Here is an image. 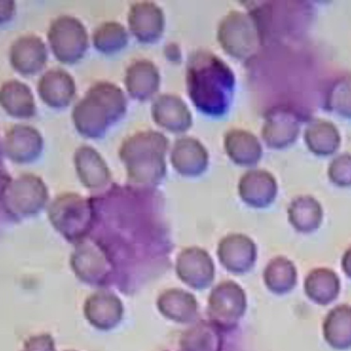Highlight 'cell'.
Segmentation results:
<instances>
[{"instance_id": "2", "label": "cell", "mask_w": 351, "mask_h": 351, "mask_svg": "<svg viewBox=\"0 0 351 351\" xmlns=\"http://www.w3.org/2000/svg\"><path fill=\"white\" fill-rule=\"evenodd\" d=\"M125 93L112 82H100L92 86L72 111V120L82 135L99 138L127 113Z\"/></svg>"}, {"instance_id": "4", "label": "cell", "mask_w": 351, "mask_h": 351, "mask_svg": "<svg viewBox=\"0 0 351 351\" xmlns=\"http://www.w3.org/2000/svg\"><path fill=\"white\" fill-rule=\"evenodd\" d=\"M217 36L224 51L239 60L251 58L261 41L255 18L239 10H232L223 18Z\"/></svg>"}, {"instance_id": "29", "label": "cell", "mask_w": 351, "mask_h": 351, "mask_svg": "<svg viewBox=\"0 0 351 351\" xmlns=\"http://www.w3.org/2000/svg\"><path fill=\"white\" fill-rule=\"evenodd\" d=\"M309 278H311L317 284H321V286H319L306 282L307 295H308L309 298L313 299L315 302L323 303V304L330 303L324 288H326V291L333 298L337 297L338 291H339V280H338L337 275H335L333 272L327 271V270L319 271H319L311 274Z\"/></svg>"}, {"instance_id": "9", "label": "cell", "mask_w": 351, "mask_h": 351, "mask_svg": "<svg viewBox=\"0 0 351 351\" xmlns=\"http://www.w3.org/2000/svg\"><path fill=\"white\" fill-rule=\"evenodd\" d=\"M130 30L144 43H152L162 37L165 30V14L154 2H137L129 12Z\"/></svg>"}, {"instance_id": "23", "label": "cell", "mask_w": 351, "mask_h": 351, "mask_svg": "<svg viewBox=\"0 0 351 351\" xmlns=\"http://www.w3.org/2000/svg\"><path fill=\"white\" fill-rule=\"evenodd\" d=\"M178 265L193 267V270L180 276L183 282L190 286L202 288L206 282H210L213 278V264L208 253L202 249H186L179 257Z\"/></svg>"}, {"instance_id": "13", "label": "cell", "mask_w": 351, "mask_h": 351, "mask_svg": "<svg viewBox=\"0 0 351 351\" xmlns=\"http://www.w3.org/2000/svg\"><path fill=\"white\" fill-rule=\"evenodd\" d=\"M76 172L84 187L90 191H99L108 185L111 173L106 162L92 146H82L74 155Z\"/></svg>"}, {"instance_id": "5", "label": "cell", "mask_w": 351, "mask_h": 351, "mask_svg": "<svg viewBox=\"0 0 351 351\" xmlns=\"http://www.w3.org/2000/svg\"><path fill=\"white\" fill-rule=\"evenodd\" d=\"M51 51L62 63L80 61L88 47L86 27L72 16H60L49 26L47 33Z\"/></svg>"}, {"instance_id": "15", "label": "cell", "mask_w": 351, "mask_h": 351, "mask_svg": "<svg viewBox=\"0 0 351 351\" xmlns=\"http://www.w3.org/2000/svg\"><path fill=\"white\" fill-rule=\"evenodd\" d=\"M37 90L45 104L53 109H64L75 96V82L66 70L53 68L41 76Z\"/></svg>"}, {"instance_id": "8", "label": "cell", "mask_w": 351, "mask_h": 351, "mask_svg": "<svg viewBox=\"0 0 351 351\" xmlns=\"http://www.w3.org/2000/svg\"><path fill=\"white\" fill-rule=\"evenodd\" d=\"M299 133V115L287 107H276L271 109L262 128V138L264 141L269 148L276 150H282L294 144Z\"/></svg>"}, {"instance_id": "1", "label": "cell", "mask_w": 351, "mask_h": 351, "mask_svg": "<svg viewBox=\"0 0 351 351\" xmlns=\"http://www.w3.org/2000/svg\"><path fill=\"white\" fill-rule=\"evenodd\" d=\"M187 88L199 111L220 117L226 113L232 101L234 76L220 58L208 52H195L188 61Z\"/></svg>"}, {"instance_id": "22", "label": "cell", "mask_w": 351, "mask_h": 351, "mask_svg": "<svg viewBox=\"0 0 351 351\" xmlns=\"http://www.w3.org/2000/svg\"><path fill=\"white\" fill-rule=\"evenodd\" d=\"M289 218L291 224L300 232H313L321 225L323 210L315 198L301 196L290 204Z\"/></svg>"}, {"instance_id": "30", "label": "cell", "mask_w": 351, "mask_h": 351, "mask_svg": "<svg viewBox=\"0 0 351 351\" xmlns=\"http://www.w3.org/2000/svg\"><path fill=\"white\" fill-rule=\"evenodd\" d=\"M219 256L224 265L233 256H241L249 263H253L255 256V245L253 241L243 235H230L221 241L219 247Z\"/></svg>"}, {"instance_id": "10", "label": "cell", "mask_w": 351, "mask_h": 351, "mask_svg": "<svg viewBox=\"0 0 351 351\" xmlns=\"http://www.w3.org/2000/svg\"><path fill=\"white\" fill-rule=\"evenodd\" d=\"M43 148L40 133L30 126H14L8 130L3 140L6 156L19 164H27L38 159Z\"/></svg>"}, {"instance_id": "28", "label": "cell", "mask_w": 351, "mask_h": 351, "mask_svg": "<svg viewBox=\"0 0 351 351\" xmlns=\"http://www.w3.org/2000/svg\"><path fill=\"white\" fill-rule=\"evenodd\" d=\"M265 280L272 291L285 292L296 284V270L286 259H276L268 266Z\"/></svg>"}, {"instance_id": "16", "label": "cell", "mask_w": 351, "mask_h": 351, "mask_svg": "<svg viewBox=\"0 0 351 351\" xmlns=\"http://www.w3.org/2000/svg\"><path fill=\"white\" fill-rule=\"evenodd\" d=\"M152 113L158 125L173 133H182L191 127V113L187 104L177 95L158 96L152 105Z\"/></svg>"}, {"instance_id": "26", "label": "cell", "mask_w": 351, "mask_h": 351, "mask_svg": "<svg viewBox=\"0 0 351 351\" xmlns=\"http://www.w3.org/2000/svg\"><path fill=\"white\" fill-rule=\"evenodd\" d=\"M328 111L351 119V76H342L330 87L325 99Z\"/></svg>"}, {"instance_id": "24", "label": "cell", "mask_w": 351, "mask_h": 351, "mask_svg": "<svg viewBox=\"0 0 351 351\" xmlns=\"http://www.w3.org/2000/svg\"><path fill=\"white\" fill-rule=\"evenodd\" d=\"M326 339L334 348L351 346V308L340 306L332 311L325 324Z\"/></svg>"}, {"instance_id": "20", "label": "cell", "mask_w": 351, "mask_h": 351, "mask_svg": "<svg viewBox=\"0 0 351 351\" xmlns=\"http://www.w3.org/2000/svg\"><path fill=\"white\" fill-rule=\"evenodd\" d=\"M243 291L233 282L221 284L210 296V313L219 321L239 319L243 315Z\"/></svg>"}, {"instance_id": "11", "label": "cell", "mask_w": 351, "mask_h": 351, "mask_svg": "<svg viewBox=\"0 0 351 351\" xmlns=\"http://www.w3.org/2000/svg\"><path fill=\"white\" fill-rule=\"evenodd\" d=\"M47 59V47L36 35L28 34L14 41L10 51V64L23 76L38 73Z\"/></svg>"}, {"instance_id": "12", "label": "cell", "mask_w": 351, "mask_h": 351, "mask_svg": "<svg viewBox=\"0 0 351 351\" xmlns=\"http://www.w3.org/2000/svg\"><path fill=\"white\" fill-rule=\"evenodd\" d=\"M241 199L252 207H267L276 200L278 183L271 173L263 169L247 171L239 183Z\"/></svg>"}, {"instance_id": "7", "label": "cell", "mask_w": 351, "mask_h": 351, "mask_svg": "<svg viewBox=\"0 0 351 351\" xmlns=\"http://www.w3.org/2000/svg\"><path fill=\"white\" fill-rule=\"evenodd\" d=\"M93 205L90 200L75 193L62 194L49 208V216L56 226L66 232H80L92 220Z\"/></svg>"}, {"instance_id": "19", "label": "cell", "mask_w": 351, "mask_h": 351, "mask_svg": "<svg viewBox=\"0 0 351 351\" xmlns=\"http://www.w3.org/2000/svg\"><path fill=\"white\" fill-rule=\"evenodd\" d=\"M0 105L2 109L19 119H28L36 111L34 97L30 88L20 80L4 82L0 88Z\"/></svg>"}, {"instance_id": "27", "label": "cell", "mask_w": 351, "mask_h": 351, "mask_svg": "<svg viewBox=\"0 0 351 351\" xmlns=\"http://www.w3.org/2000/svg\"><path fill=\"white\" fill-rule=\"evenodd\" d=\"M95 307V324L100 328L114 327L121 319V305L119 299L111 294H100L93 297Z\"/></svg>"}, {"instance_id": "14", "label": "cell", "mask_w": 351, "mask_h": 351, "mask_svg": "<svg viewBox=\"0 0 351 351\" xmlns=\"http://www.w3.org/2000/svg\"><path fill=\"white\" fill-rule=\"evenodd\" d=\"M171 161L180 174L188 177H198L208 168V150L195 138H179L173 146Z\"/></svg>"}, {"instance_id": "17", "label": "cell", "mask_w": 351, "mask_h": 351, "mask_svg": "<svg viewBox=\"0 0 351 351\" xmlns=\"http://www.w3.org/2000/svg\"><path fill=\"white\" fill-rule=\"evenodd\" d=\"M125 84L130 96L139 101L149 100L160 89V70L149 60H137L128 67Z\"/></svg>"}, {"instance_id": "33", "label": "cell", "mask_w": 351, "mask_h": 351, "mask_svg": "<svg viewBox=\"0 0 351 351\" xmlns=\"http://www.w3.org/2000/svg\"><path fill=\"white\" fill-rule=\"evenodd\" d=\"M343 269H346V271L351 278V255L350 251H348L346 259H343Z\"/></svg>"}, {"instance_id": "3", "label": "cell", "mask_w": 351, "mask_h": 351, "mask_svg": "<svg viewBox=\"0 0 351 351\" xmlns=\"http://www.w3.org/2000/svg\"><path fill=\"white\" fill-rule=\"evenodd\" d=\"M169 140L158 131H141L121 144L119 157L130 181L141 187H154L166 177Z\"/></svg>"}, {"instance_id": "32", "label": "cell", "mask_w": 351, "mask_h": 351, "mask_svg": "<svg viewBox=\"0 0 351 351\" xmlns=\"http://www.w3.org/2000/svg\"><path fill=\"white\" fill-rule=\"evenodd\" d=\"M16 3L14 1L0 0V25L8 22L14 16Z\"/></svg>"}, {"instance_id": "25", "label": "cell", "mask_w": 351, "mask_h": 351, "mask_svg": "<svg viewBox=\"0 0 351 351\" xmlns=\"http://www.w3.org/2000/svg\"><path fill=\"white\" fill-rule=\"evenodd\" d=\"M129 41V32L121 23L101 24L93 34L95 47L101 53L114 54L121 51Z\"/></svg>"}, {"instance_id": "6", "label": "cell", "mask_w": 351, "mask_h": 351, "mask_svg": "<svg viewBox=\"0 0 351 351\" xmlns=\"http://www.w3.org/2000/svg\"><path fill=\"white\" fill-rule=\"evenodd\" d=\"M49 192L40 177L24 174L6 181L1 190L4 206L12 214H34L47 203Z\"/></svg>"}, {"instance_id": "21", "label": "cell", "mask_w": 351, "mask_h": 351, "mask_svg": "<svg viewBox=\"0 0 351 351\" xmlns=\"http://www.w3.org/2000/svg\"><path fill=\"white\" fill-rule=\"evenodd\" d=\"M304 139L309 150L319 157L332 156L341 142L339 131L331 122L313 120L305 130Z\"/></svg>"}, {"instance_id": "31", "label": "cell", "mask_w": 351, "mask_h": 351, "mask_svg": "<svg viewBox=\"0 0 351 351\" xmlns=\"http://www.w3.org/2000/svg\"><path fill=\"white\" fill-rule=\"evenodd\" d=\"M330 181L338 187L351 185V155L342 154L336 157L328 170Z\"/></svg>"}, {"instance_id": "18", "label": "cell", "mask_w": 351, "mask_h": 351, "mask_svg": "<svg viewBox=\"0 0 351 351\" xmlns=\"http://www.w3.org/2000/svg\"><path fill=\"white\" fill-rule=\"evenodd\" d=\"M224 148L229 158L241 166H254L261 160L263 154L257 136L247 130L233 129L227 132Z\"/></svg>"}]
</instances>
